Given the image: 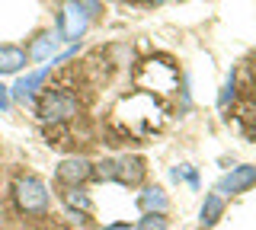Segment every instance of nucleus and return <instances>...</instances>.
<instances>
[{
    "mask_svg": "<svg viewBox=\"0 0 256 230\" xmlns=\"http://www.w3.org/2000/svg\"><path fill=\"white\" fill-rule=\"evenodd\" d=\"M58 32H38L36 42L29 45V61H52L54 48H58Z\"/></svg>",
    "mask_w": 256,
    "mask_h": 230,
    "instance_id": "10",
    "label": "nucleus"
},
{
    "mask_svg": "<svg viewBox=\"0 0 256 230\" xmlns=\"http://www.w3.org/2000/svg\"><path fill=\"white\" fill-rule=\"evenodd\" d=\"M52 67H54V64H45V67L32 70V74H26V77H20V80L10 86V99H16V102H29L32 96H36V90L42 86V80L52 74Z\"/></svg>",
    "mask_w": 256,
    "mask_h": 230,
    "instance_id": "6",
    "label": "nucleus"
},
{
    "mask_svg": "<svg viewBox=\"0 0 256 230\" xmlns=\"http://www.w3.org/2000/svg\"><path fill=\"white\" fill-rule=\"evenodd\" d=\"M77 3L84 6V10L90 13V16H93V13H100V0H77Z\"/></svg>",
    "mask_w": 256,
    "mask_h": 230,
    "instance_id": "16",
    "label": "nucleus"
},
{
    "mask_svg": "<svg viewBox=\"0 0 256 230\" xmlns=\"http://www.w3.org/2000/svg\"><path fill=\"white\" fill-rule=\"evenodd\" d=\"M29 61V51L20 45H0V74H20Z\"/></svg>",
    "mask_w": 256,
    "mask_h": 230,
    "instance_id": "9",
    "label": "nucleus"
},
{
    "mask_svg": "<svg viewBox=\"0 0 256 230\" xmlns=\"http://www.w3.org/2000/svg\"><path fill=\"white\" fill-rule=\"evenodd\" d=\"M150 3H154V6H160V3H170V0H150Z\"/></svg>",
    "mask_w": 256,
    "mask_h": 230,
    "instance_id": "18",
    "label": "nucleus"
},
{
    "mask_svg": "<svg viewBox=\"0 0 256 230\" xmlns=\"http://www.w3.org/2000/svg\"><path fill=\"white\" fill-rule=\"evenodd\" d=\"M86 26H90V13H86L77 0H64V6L58 13V38L77 42V38L86 32Z\"/></svg>",
    "mask_w": 256,
    "mask_h": 230,
    "instance_id": "3",
    "label": "nucleus"
},
{
    "mask_svg": "<svg viewBox=\"0 0 256 230\" xmlns=\"http://www.w3.org/2000/svg\"><path fill=\"white\" fill-rule=\"evenodd\" d=\"M10 86H4V83H0V112H6V109H10Z\"/></svg>",
    "mask_w": 256,
    "mask_h": 230,
    "instance_id": "15",
    "label": "nucleus"
},
{
    "mask_svg": "<svg viewBox=\"0 0 256 230\" xmlns=\"http://www.w3.org/2000/svg\"><path fill=\"white\" fill-rule=\"evenodd\" d=\"M13 198L22 214H45L48 211V189L38 176H20L13 182Z\"/></svg>",
    "mask_w": 256,
    "mask_h": 230,
    "instance_id": "1",
    "label": "nucleus"
},
{
    "mask_svg": "<svg viewBox=\"0 0 256 230\" xmlns=\"http://www.w3.org/2000/svg\"><path fill=\"white\" fill-rule=\"evenodd\" d=\"M253 141H256V128H253Z\"/></svg>",
    "mask_w": 256,
    "mask_h": 230,
    "instance_id": "19",
    "label": "nucleus"
},
{
    "mask_svg": "<svg viewBox=\"0 0 256 230\" xmlns=\"http://www.w3.org/2000/svg\"><path fill=\"white\" fill-rule=\"evenodd\" d=\"M80 112V102L74 93L68 90H45L42 96H38V118L42 122H68V118H74Z\"/></svg>",
    "mask_w": 256,
    "mask_h": 230,
    "instance_id": "2",
    "label": "nucleus"
},
{
    "mask_svg": "<svg viewBox=\"0 0 256 230\" xmlns=\"http://www.w3.org/2000/svg\"><path fill=\"white\" fill-rule=\"evenodd\" d=\"M224 218V198L218 192H212V195H205V202H202V227H214L218 221Z\"/></svg>",
    "mask_w": 256,
    "mask_h": 230,
    "instance_id": "11",
    "label": "nucleus"
},
{
    "mask_svg": "<svg viewBox=\"0 0 256 230\" xmlns=\"http://www.w3.org/2000/svg\"><path fill=\"white\" fill-rule=\"evenodd\" d=\"M102 230H134L132 224H122V221H118V224H109V227H102Z\"/></svg>",
    "mask_w": 256,
    "mask_h": 230,
    "instance_id": "17",
    "label": "nucleus"
},
{
    "mask_svg": "<svg viewBox=\"0 0 256 230\" xmlns=\"http://www.w3.org/2000/svg\"><path fill=\"white\" fill-rule=\"evenodd\" d=\"M134 230H166V218L164 214H144Z\"/></svg>",
    "mask_w": 256,
    "mask_h": 230,
    "instance_id": "13",
    "label": "nucleus"
},
{
    "mask_svg": "<svg viewBox=\"0 0 256 230\" xmlns=\"http://www.w3.org/2000/svg\"><path fill=\"white\" fill-rule=\"evenodd\" d=\"M256 186V166L244 163V166H234L228 176H221L218 182V195H237V192H246V189Z\"/></svg>",
    "mask_w": 256,
    "mask_h": 230,
    "instance_id": "5",
    "label": "nucleus"
},
{
    "mask_svg": "<svg viewBox=\"0 0 256 230\" xmlns=\"http://www.w3.org/2000/svg\"><path fill=\"white\" fill-rule=\"evenodd\" d=\"M138 208L144 214H166L170 198H166V192L160 186H148V189H141V195H138Z\"/></svg>",
    "mask_w": 256,
    "mask_h": 230,
    "instance_id": "8",
    "label": "nucleus"
},
{
    "mask_svg": "<svg viewBox=\"0 0 256 230\" xmlns=\"http://www.w3.org/2000/svg\"><path fill=\"white\" fill-rule=\"evenodd\" d=\"M144 173H148V166L141 157H118L116 160V182H122V186H138Z\"/></svg>",
    "mask_w": 256,
    "mask_h": 230,
    "instance_id": "7",
    "label": "nucleus"
},
{
    "mask_svg": "<svg viewBox=\"0 0 256 230\" xmlns=\"http://www.w3.org/2000/svg\"><path fill=\"white\" fill-rule=\"evenodd\" d=\"M64 205H68V208L90 211V195H86L80 186H74V189H68V192H64Z\"/></svg>",
    "mask_w": 256,
    "mask_h": 230,
    "instance_id": "12",
    "label": "nucleus"
},
{
    "mask_svg": "<svg viewBox=\"0 0 256 230\" xmlns=\"http://www.w3.org/2000/svg\"><path fill=\"white\" fill-rule=\"evenodd\" d=\"M230 99H234V80H228V83H224V90H221V96H218V106L224 109Z\"/></svg>",
    "mask_w": 256,
    "mask_h": 230,
    "instance_id": "14",
    "label": "nucleus"
},
{
    "mask_svg": "<svg viewBox=\"0 0 256 230\" xmlns=\"http://www.w3.org/2000/svg\"><path fill=\"white\" fill-rule=\"evenodd\" d=\"M58 182H64L68 189H74V186H84L86 179L93 176V163L86 160V157H68V160H61L58 163Z\"/></svg>",
    "mask_w": 256,
    "mask_h": 230,
    "instance_id": "4",
    "label": "nucleus"
}]
</instances>
